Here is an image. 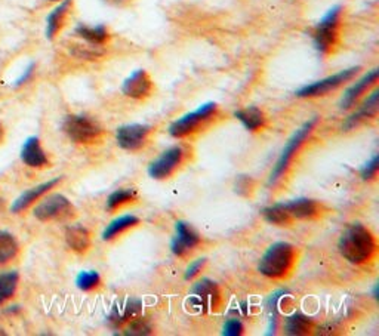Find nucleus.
I'll return each mask as SVG.
<instances>
[{
    "mask_svg": "<svg viewBox=\"0 0 379 336\" xmlns=\"http://www.w3.org/2000/svg\"><path fill=\"white\" fill-rule=\"evenodd\" d=\"M103 2L113 5V6H126L132 2V0H103Z\"/></svg>",
    "mask_w": 379,
    "mask_h": 336,
    "instance_id": "nucleus-36",
    "label": "nucleus"
},
{
    "mask_svg": "<svg viewBox=\"0 0 379 336\" xmlns=\"http://www.w3.org/2000/svg\"><path fill=\"white\" fill-rule=\"evenodd\" d=\"M18 253V242L8 231H0V265L14 260Z\"/></svg>",
    "mask_w": 379,
    "mask_h": 336,
    "instance_id": "nucleus-25",
    "label": "nucleus"
},
{
    "mask_svg": "<svg viewBox=\"0 0 379 336\" xmlns=\"http://www.w3.org/2000/svg\"><path fill=\"white\" fill-rule=\"evenodd\" d=\"M283 204L292 220H311L320 213V206L311 199H296Z\"/></svg>",
    "mask_w": 379,
    "mask_h": 336,
    "instance_id": "nucleus-17",
    "label": "nucleus"
},
{
    "mask_svg": "<svg viewBox=\"0 0 379 336\" xmlns=\"http://www.w3.org/2000/svg\"><path fill=\"white\" fill-rule=\"evenodd\" d=\"M126 335H134V336H143L152 333V324L145 319V317H136L131 319L127 322V328H126Z\"/></svg>",
    "mask_w": 379,
    "mask_h": 336,
    "instance_id": "nucleus-31",
    "label": "nucleus"
},
{
    "mask_svg": "<svg viewBox=\"0 0 379 336\" xmlns=\"http://www.w3.org/2000/svg\"><path fill=\"white\" fill-rule=\"evenodd\" d=\"M70 6H72V0H63V3L58 5L54 11L49 14V17L46 19V37L48 39H54L59 30H61Z\"/></svg>",
    "mask_w": 379,
    "mask_h": 336,
    "instance_id": "nucleus-22",
    "label": "nucleus"
},
{
    "mask_svg": "<svg viewBox=\"0 0 379 336\" xmlns=\"http://www.w3.org/2000/svg\"><path fill=\"white\" fill-rule=\"evenodd\" d=\"M317 122V117H313L311 120H308L307 123H304L299 129L291 136V140L287 141V144L285 145L283 151L280 154V157H278V160L276 163V166L273 167L272 171V175H270V181H268V184H276L280 178L285 175L286 169L289 167V165H291L292 159L295 153L299 150V147H301L304 144V141L307 140V136L311 134L313 127Z\"/></svg>",
    "mask_w": 379,
    "mask_h": 336,
    "instance_id": "nucleus-4",
    "label": "nucleus"
},
{
    "mask_svg": "<svg viewBox=\"0 0 379 336\" xmlns=\"http://www.w3.org/2000/svg\"><path fill=\"white\" fill-rule=\"evenodd\" d=\"M21 159L30 167H43L49 163L37 136H30L21 150Z\"/></svg>",
    "mask_w": 379,
    "mask_h": 336,
    "instance_id": "nucleus-15",
    "label": "nucleus"
},
{
    "mask_svg": "<svg viewBox=\"0 0 379 336\" xmlns=\"http://www.w3.org/2000/svg\"><path fill=\"white\" fill-rule=\"evenodd\" d=\"M243 332V324L240 320L237 319H232L228 320L225 324H224V335L227 336H237V335H242Z\"/></svg>",
    "mask_w": 379,
    "mask_h": 336,
    "instance_id": "nucleus-33",
    "label": "nucleus"
},
{
    "mask_svg": "<svg viewBox=\"0 0 379 336\" xmlns=\"http://www.w3.org/2000/svg\"><path fill=\"white\" fill-rule=\"evenodd\" d=\"M76 34L94 46H103L108 41V30L104 25H86L76 27Z\"/></svg>",
    "mask_w": 379,
    "mask_h": 336,
    "instance_id": "nucleus-21",
    "label": "nucleus"
},
{
    "mask_svg": "<svg viewBox=\"0 0 379 336\" xmlns=\"http://www.w3.org/2000/svg\"><path fill=\"white\" fill-rule=\"evenodd\" d=\"M51 2H59V0H51Z\"/></svg>",
    "mask_w": 379,
    "mask_h": 336,
    "instance_id": "nucleus-39",
    "label": "nucleus"
},
{
    "mask_svg": "<svg viewBox=\"0 0 379 336\" xmlns=\"http://www.w3.org/2000/svg\"><path fill=\"white\" fill-rule=\"evenodd\" d=\"M285 330L289 335H305L311 330V320L301 313H295L286 319Z\"/></svg>",
    "mask_w": 379,
    "mask_h": 336,
    "instance_id": "nucleus-26",
    "label": "nucleus"
},
{
    "mask_svg": "<svg viewBox=\"0 0 379 336\" xmlns=\"http://www.w3.org/2000/svg\"><path fill=\"white\" fill-rule=\"evenodd\" d=\"M296 262L295 246L286 242H277L267 249L264 256L259 261L258 270L265 277L283 279L292 271Z\"/></svg>",
    "mask_w": 379,
    "mask_h": 336,
    "instance_id": "nucleus-2",
    "label": "nucleus"
},
{
    "mask_svg": "<svg viewBox=\"0 0 379 336\" xmlns=\"http://www.w3.org/2000/svg\"><path fill=\"white\" fill-rule=\"evenodd\" d=\"M378 169H379V157H378V156H373V157H372V160H371V162H367V163L363 166V169H362L360 175H362L363 180L369 181V180H372V178L376 176Z\"/></svg>",
    "mask_w": 379,
    "mask_h": 336,
    "instance_id": "nucleus-32",
    "label": "nucleus"
},
{
    "mask_svg": "<svg viewBox=\"0 0 379 336\" xmlns=\"http://www.w3.org/2000/svg\"><path fill=\"white\" fill-rule=\"evenodd\" d=\"M34 216L42 222L63 221L72 218L74 207L63 194H52L34 207Z\"/></svg>",
    "mask_w": 379,
    "mask_h": 336,
    "instance_id": "nucleus-6",
    "label": "nucleus"
},
{
    "mask_svg": "<svg viewBox=\"0 0 379 336\" xmlns=\"http://www.w3.org/2000/svg\"><path fill=\"white\" fill-rule=\"evenodd\" d=\"M342 8L334 6L329 9L325 17L313 28V42L316 49L320 54H331L336 46L339 36V21H341Z\"/></svg>",
    "mask_w": 379,
    "mask_h": 336,
    "instance_id": "nucleus-3",
    "label": "nucleus"
},
{
    "mask_svg": "<svg viewBox=\"0 0 379 336\" xmlns=\"http://www.w3.org/2000/svg\"><path fill=\"white\" fill-rule=\"evenodd\" d=\"M378 98H379L378 91H373L371 95H369L360 105V108H358L351 117H348V120L345 122V127H354L357 123L365 120V118L373 117L378 112Z\"/></svg>",
    "mask_w": 379,
    "mask_h": 336,
    "instance_id": "nucleus-19",
    "label": "nucleus"
},
{
    "mask_svg": "<svg viewBox=\"0 0 379 336\" xmlns=\"http://www.w3.org/2000/svg\"><path fill=\"white\" fill-rule=\"evenodd\" d=\"M263 215L265 221L274 225H287L292 222L291 215L286 211V207L283 203H276L273 206H268L263 211Z\"/></svg>",
    "mask_w": 379,
    "mask_h": 336,
    "instance_id": "nucleus-27",
    "label": "nucleus"
},
{
    "mask_svg": "<svg viewBox=\"0 0 379 336\" xmlns=\"http://www.w3.org/2000/svg\"><path fill=\"white\" fill-rule=\"evenodd\" d=\"M63 129L74 143H92L101 135L99 125L86 116H67L63 123Z\"/></svg>",
    "mask_w": 379,
    "mask_h": 336,
    "instance_id": "nucleus-8",
    "label": "nucleus"
},
{
    "mask_svg": "<svg viewBox=\"0 0 379 336\" xmlns=\"http://www.w3.org/2000/svg\"><path fill=\"white\" fill-rule=\"evenodd\" d=\"M65 242L68 248H72L77 253H83L91 246V237L89 231L82 225H72L65 230Z\"/></svg>",
    "mask_w": 379,
    "mask_h": 336,
    "instance_id": "nucleus-18",
    "label": "nucleus"
},
{
    "mask_svg": "<svg viewBox=\"0 0 379 336\" xmlns=\"http://www.w3.org/2000/svg\"><path fill=\"white\" fill-rule=\"evenodd\" d=\"M153 91V81L145 70H135L122 85V92L134 100H143Z\"/></svg>",
    "mask_w": 379,
    "mask_h": 336,
    "instance_id": "nucleus-12",
    "label": "nucleus"
},
{
    "mask_svg": "<svg viewBox=\"0 0 379 336\" xmlns=\"http://www.w3.org/2000/svg\"><path fill=\"white\" fill-rule=\"evenodd\" d=\"M135 200V191L134 190H116L108 196L107 199V211L108 212H114L119 207H122L127 203H131Z\"/></svg>",
    "mask_w": 379,
    "mask_h": 336,
    "instance_id": "nucleus-29",
    "label": "nucleus"
},
{
    "mask_svg": "<svg viewBox=\"0 0 379 336\" xmlns=\"http://www.w3.org/2000/svg\"><path fill=\"white\" fill-rule=\"evenodd\" d=\"M99 283H101V277H99V274L96 271H82L79 273L76 279L77 288L83 292L94 291L95 288H98Z\"/></svg>",
    "mask_w": 379,
    "mask_h": 336,
    "instance_id": "nucleus-30",
    "label": "nucleus"
},
{
    "mask_svg": "<svg viewBox=\"0 0 379 336\" xmlns=\"http://www.w3.org/2000/svg\"><path fill=\"white\" fill-rule=\"evenodd\" d=\"M61 181V178H55V180H51L48 182H43L41 185L34 187V189H30L28 191L23 193L21 196L18 197V199L12 203L11 206V211L12 213H18V212H23L24 209H27V207L32 204L34 200H37L39 197L43 196L45 193H48L51 189H54V187Z\"/></svg>",
    "mask_w": 379,
    "mask_h": 336,
    "instance_id": "nucleus-16",
    "label": "nucleus"
},
{
    "mask_svg": "<svg viewBox=\"0 0 379 336\" xmlns=\"http://www.w3.org/2000/svg\"><path fill=\"white\" fill-rule=\"evenodd\" d=\"M33 70H34V63H32V64H30V65H28V67L25 68V72H24V74H23L21 77H19V78H17L15 86H21L23 83H25V82L28 81V77L33 74Z\"/></svg>",
    "mask_w": 379,
    "mask_h": 336,
    "instance_id": "nucleus-35",
    "label": "nucleus"
},
{
    "mask_svg": "<svg viewBox=\"0 0 379 336\" xmlns=\"http://www.w3.org/2000/svg\"><path fill=\"white\" fill-rule=\"evenodd\" d=\"M18 280H19V275L17 271L3 273L0 275V305L12 298L17 291Z\"/></svg>",
    "mask_w": 379,
    "mask_h": 336,
    "instance_id": "nucleus-28",
    "label": "nucleus"
},
{
    "mask_svg": "<svg viewBox=\"0 0 379 336\" xmlns=\"http://www.w3.org/2000/svg\"><path fill=\"white\" fill-rule=\"evenodd\" d=\"M247 131L261 129L265 122L264 113L258 107H246L243 110H238L234 114Z\"/></svg>",
    "mask_w": 379,
    "mask_h": 336,
    "instance_id": "nucleus-24",
    "label": "nucleus"
},
{
    "mask_svg": "<svg viewBox=\"0 0 379 336\" xmlns=\"http://www.w3.org/2000/svg\"><path fill=\"white\" fill-rule=\"evenodd\" d=\"M198 243H201V237L196 230L183 221L176 222V235L172 242V252L176 256H185Z\"/></svg>",
    "mask_w": 379,
    "mask_h": 336,
    "instance_id": "nucleus-13",
    "label": "nucleus"
},
{
    "mask_svg": "<svg viewBox=\"0 0 379 336\" xmlns=\"http://www.w3.org/2000/svg\"><path fill=\"white\" fill-rule=\"evenodd\" d=\"M3 209V199H0V211Z\"/></svg>",
    "mask_w": 379,
    "mask_h": 336,
    "instance_id": "nucleus-38",
    "label": "nucleus"
},
{
    "mask_svg": "<svg viewBox=\"0 0 379 336\" xmlns=\"http://www.w3.org/2000/svg\"><path fill=\"white\" fill-rule=\"evenodd\" d=\"M376 81H378V68H373V70L366 73L362 78H358L354 85L348 87L341 98V103H339L342 110L351 108L358 98H360L369 87L376 83Z\"/></svg>",
    "mask_w": 379,
    "mask_h": 336,
    "instance_id": "nucleus-14",
    "label": "nucleus"
},
{
    "mask_svg": "<svg viewBox=\"0 0 379 336\" xmlns=\"http://www.w3.org/2000/svg\"><path fill=\"white\" fill-rule=\"evenodd\" d=\"M139 224V218H136L135 215H122L108 224L107 229L103 233V239L104 240H112L119 234L125 233L126 230L132 229V227Z\"/></svg>",
    "mask_w": 379,
    "mask_h": 336,
    "instance_id": "nucleus-23",
    "label": "nucleus"
},
{
    "mask_svg": "<svg viewBox=\"0 0 379 336\" xmlns=\"http://www.w3.org/2000/svg\"><path fill=\"white\" fill-rule=\"evenodd\" d=\"M2 138H3V127L0 125V141H2Z\"/></svg>",
    "mask_w": 379,
    "mask_h": 336,
    "instance_id": "nucleus-37",
    "label": "nucleus"
},
{
    "mask_svg": "<svg viewBox=\"0 0 379 336\" xmlns=\"http://www.w3.org/2000/svg\"><path fill=\"white\" fill-rule=\"evenodd\" d=\"M192 301L203 313L218 310L221 305V292H219L218 284L209 279L196 283L192 291Z\"/></svg>",
    "mask_w": 379,
    "mask_h": 336,
    "instance_id": "nucleus-10",
    "label": "nucleus"
},
{
    "mask_svg": "<svg viewBox=\"0 0 379 336\" xmlns=\"http://www.w3.org/2000/svg\"><path fill=\"white\" fill-rule=\"evenodd\" d=\"M150 132H152V127L147 125H125L117 129L116 140L119 147L123 148V150L135 151L144 145Z\"/></svg>",
    "mask_w": 379,
    "mask_h": 336,
    "instance_id": "nucleus-11",
    "label": "nucleus"
},
{
    "mask_svg": "<svg viewBox=\"0 0 379 336\" xmlns=\"http://www.w3.org/2000/svg\"><path fill=\"white\" fill-rule=\"evenodd\" d=\"M216 112V104L215 103H206L201 105L197 110L187 113L181 118L175 120L171 127H169V134L174 138H185L196 132L198 127H201L206 120H209Z\"/></svg>",
    "mask_w": 379,
    "mask_h": 336,
    "instance_id": "nucleus-5",
    "label": "nucleus"
},
{
    "mask_svg": "<svg viewBox=\"0 0 379 336\" xmlns=\"http://www.w3.org/2000/svg\"><path fill=\"white\" fill-rule=\"evenodd\" d=\"M205 264H206V260H205V258H198V260H196L194 262L190 264V265H188V269L185 270V275H184L185 280H192V279H194L196 275L202 271V269H203V265H205Z\"/></svg>",
    "mask_w": 379,
    "mask_h": 336,
    "instance_id": "nucleus-34",
    "label": "nucleus"
},
{
    "mask_svg": "<svg viewBox=\"0 0 379 336\" xmlns=\"http://www.w3.org/2000/svg\"><path fill=\"white\" fill-rule=\"evenodd\" d=\"M358 70H360V67H351V68H347V70L335 73L332 76H327V77L322 78V81L305 85L299 89V91H296V96L316 98V96L326 95L331 91H335V89H338L339 86H342L344 83L350 82L351 78L358 73Z\"/></svg>",
    "mask_w": 379,
    "mask_h": 336,
    "instance_id": "nucleus-7",
    "label": "nucleus"
},
{
    "mask_svg": "<svg viewBox=\"0 0 379 336\" xmlns=\"http://www.w3.org/2000/svg\"><path fill=\"white\" fill-rule=\"evenodd\" d=\"M139 311H141V302H139L138 300L135 298H131L127 300L125 302V305H122V307H116L112 314H110V322H112V324L114 326H121L123 323H127L131 319L136 317V315H139Z\"/></svg>",
    "mask_w": 379,
    "mask_h": 336,
    "instance_id": "nucleus-20",
    "label": "nucleus"
},
{
    "mask_svg": "<svg viewBox=\"0 0 379 336\" xmlns=\"http://www.w3.org/2000/svg\"><path fill=\"white\" fill-rule=\"evenodd\" d=\"M338 248L348 262L365 264L373 258L376 240L367 227L360 222H354L348 225L339 237Z\"/></svg>",
    "mask_w": 379,
    "mask_h": 336,
    "instance_id": "nucleus-1",
    "label": "nucleus"
},
{
    "mask_svg": "<svg viewBox=\"0 0 379 336\" xmlns=\"http://www.w3.org/2000/svg\"><path fill=\"white\" fill-rule=\"evenodd\" d=\"M185 150L183 145H175L167 148L161 156L153 160L148 166V175L154 178V180H166L171 176L181 163L184 162Z\"/></svg>",
    "mask_w": 379,
    "mask_h": 336,
    "instance_id": "nucleus-9",
    "label": "nucleus"
}]
</instances>
